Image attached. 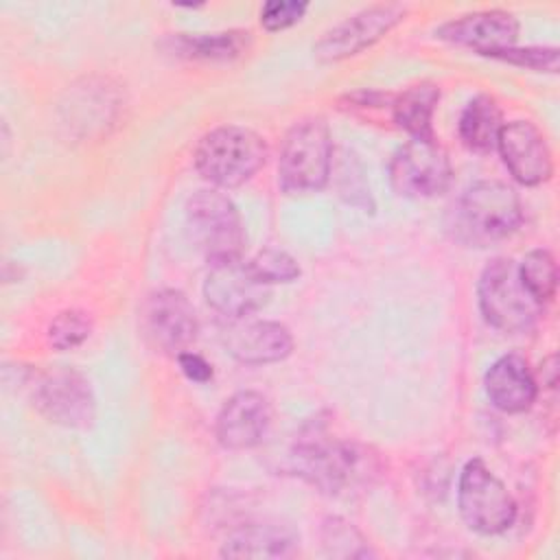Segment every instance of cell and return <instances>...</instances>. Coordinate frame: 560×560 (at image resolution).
I'll list each match as a JSON object with an SVG mask.
<instances>
[{
  "mask_svg": "<svg viewBox=\"0 0 560 560\" xmlns=\"http://www.w3.org/2000/svg\"><path fill=\"white\" fill-rule=\"evenodd\" d=\"M300 547V534L280 521H258L234 529L223 542L225 558H289Z\"/></svg>",
  "mask_w": 560,
  "mask_h": 560,
  "instance_id": "17",
  "label": "cell"
},
{
  "mask_svg": "<svg viewBox=\"0 0 560 560\" xmlns=\"http://www.w3.org/2000/svg\"><path fill=\"white\" fill-rule=\"evenodd\" d=\"M490 402L505 413H521L536 398V381L527 361L521 354H503L497 359L483 378Z\"/></svg>",
  "mask_w": 560,
  "mask_h": 560,
  "instance_id": "18",
  "label": "cell"
},
{
  "mask_svg": "<svg viewBox=\"0 0 560 560\" xmlns=\"http://www.w3.org/2000/svg\"><path fill=\"white\" fill-rule=\"evenodd\" d=\"M186 228L190 241L210 262L241 258L245 230L236 206L217 190H197L186 203Z\"/></svg>",
  "mask_w": 560,
  "mask_h": 560,
  "instance_id": "6",
  "label": "cell"
},
{
  "mask_svg": "<svg viewBox=\"0 0 560 560\" xmlns=\"http://www.w3.org/2000/svg\"><path fill=\"white\" fill-rule=\"evenodd\" d=\"M267 160L265 140L245 127L223 125L206 133L195 151L199 175L221 188H236L252 179Z\"/></svg>",
  "mask_w": 560,
  "mask_h": 560,
  "instance_id": "3",
  "label": "cell"
},
{
  "mask_svg": "<svg viewBox=\"0 0 560 560\" xmlns=\"http://www.w3.org/2000/svg\"><path fill=\"white\" fill-rule=\"evenodd\" d=\"M457 503L466 525L479 534H501L516 516V503L503 481L481 462L470 459L457 488Z\"/></svg>",
  "mask_w": 560,
  "mask_h": 560,
  "instance_id": "8",
  "label": "cell"
},
{
  "mask_svg": "<svg viewBox=\"0 0 560 560\" xmlns=\"http://www.w3.org/2000/svg\"><path fill=\"white\" fill-rule=\"evenodd\" d=\"M497 147L516 182L538 186L553 173L551 151L540 129L529 120H512L501 127Z\"/></svg>",
  "mask_w": 560,
  "mask_h": 560,
  "instance_id": "13",
  "label": "cell"
},
{
  "mask_svg": "<svg viewBox=\"0 0 560 560\" xmlns=\"http://www.w3.org/2000/svg\"><path fill=\"white\" fill-rule=\"evenodd\" d=\"M221 337L228 352L236 361L249 365L282 361L293 348V337L289 328L278 322L238 317L223 328Z\"/></svg>",
  "mask_w": 560,
  "mask_h": 560,
  "instance_id": "14",
  "label": "cell"
},
{
  "mask_svg": "<svg viewBox=\"0 0 560 560\" xmlns=\"http://www.w3.org/2000/svg\"><path fill=\"white\" fill-rule=\"evenodd\" d=\"M453 177L444 147L431 138H411L389 162L392 188L402 197L424 199L442 195Z\"/></svg>",
  "mask_w": 560,
  "mask_h": 560,
  "instance_id": "9",
  "label": "cell"
},
{
  "mask_svg": "<svg viewBox=\"0 0 560 560\" xmlns=\"http://www.w3.org/2000/svg\"><path fill=\"white\" fill-rule=\"evenodd\" d=\"M332 168V140L328 125L322 118L295 122L284 136L278 179L287 192L322 190Z\"/></svg>",
  "mask_w": 560,
  "mask_h": 560,
  "instance_id": "5",
  "label": "cell"
},
{
  "mask_svg": "<svg viewBox=\"0 0 560 560\" xmlns=\"http://www.w3.org/2000/svg\"><path fill=\"white\" fill-rule=\"evenodd\" d=\"M249 267L269 287L276 284V282H291L300 276L298 260L291 254H287L282 249H273V247H267V249L258 252L249 260Z\"/></svg>",
  "mask_w": 560,
  "mask_h": 560,
  "instance_id": "25",
  "label": "cell"
},
{
  "mask_svg": "<svg viewBox=\"0 0 560 560\" xmlns=\"http://www.w3.org/2000/svg\"><path fill=\"white\" fill-rule=\"evenodd\" d=\"M518 273L527 291L542 304L553 298L558 284V267L547 249L529 252L518 265Z\"/></svg>",
  "mask_w": 560,
  "mask_h": 560,
  "instance_id": "22",
  "label": "cell"
},
{
  "mask_svg": "<svg viewBox=\"0 0 560 560\" xmlns=\"http://www.w3.org/2000/svg\"><path fill=\"white\" fill-rule=\"evenodd\" d=\"M177 361H179L182 372H184L190 381H195V383H206V381L212 378V365H210L203 357H199V354H195V352H182V354H177Z\"/></svg>",
  "mask_w": 560,
  "mask_h": 560,
  "instance_id": "28",
  "label": "cell"
},
{
  "mask_svg": "<svg viewBox=\"0 0 560 560\" xmlns=\"http://www.w3.org/2000/svg\"><path fill=\"white\" fill-rule=\"evenodd\" d=\"M92 332V317L85 311H63L48 326V341L57 350H72L81 346Z\"/></svg>",
  "mask_w": 560,
  "mask_h": 560,
  "instance_id": "24",
  "label": "cell"
},
{
  "mask_svg": "<svg viewBox=\"0 0 560 560\" xmlns=\"http://www.w3.org/2000/svg\"><path fill=\"white\" fill-rule=\"evenodd\" d=\"M269 424V400L252 389L236 392L217 416V440L230 451H245L262 442Z\"/></svg>",
  "mask_w": 560,
  "mask_h": 560,
  "instance_id": "15",
  "label": "cell"
},
{
  "mask_svg": "<svg viewBox=\"0 0 560 560\" xmlns=\"http://www.w3.org/2000/svg\"><path fill=\"white\" fill-rule=\"evenodd\" d=\"M435 35L457 46L472 48L481 55H494L510 48L518 37V22L501 9L477 11L442 24Z\"/></svg>",
  "mask_w": 560,
  "mask_h": 560,
  "instance_id": "16",
  "label": "cell"
},
{
  "mask_svg": "<svg viewBox=\"0 0 560 560\" xmlns=\"http://www.w3.org/2000/svg\"><path fill=\"white\" fill-rule=\"evenodd\" d=\"M501 127V109L497 101L488 94H477L462 112L459 138L468 149L488 153L497 147Z\"/></svg>",
  "mask_w": 560,
  "mask_h": 560,
  "instance_id": "20",
  "label": "cell"
},
{
  "mask_svg": "<svg viewBox=\"0 0 560 560\" xmlns=\"http://www.w3.org/2000/svg\"><path fill=\"white\" fill-rule=\"evenodd\" d=\"M523 219L521 199L503 182L472 184L453 208V234L468 245H490L510 236Z\"/></svg>",
  "mask_w": 560,
  "mask_h": 560,
  "instance_id": "2",
  "label": "cell"
},
{
  "mask_svg": "<svg viewBox=\"0 0 560 560\" xmlns=\"http://www.w3.org/2000/svg\"><path fill=\"white\" fill-rule=\"evenodd\" d=\"M308 4L306 2H267L260 9V24L267 31H284L289 26H293L295 22L302 20V15L306 13Z\"/></svg>",
  "mask_w": 560,
  "mask_h": 560,
  "instance_id": "27",
  "label": "cell"
},
{
  "mask_svg": "<svg viewBox=\"0 0 560 560\" xmlns=\"http://www.w3.org/2000/svg\"><path fill=\"white\" fill-rule=\"evenodd\" d=\"M293 470L330 497H350L376 483L383 475L378 453L365 444L335 440L322 418L308 420L291 451Z\"/></svg>",
  "mask_w": 560,
  "mask_h": 560,
  "instance_id": "1",
  "label": "cell"
},
{
  "mask_svg": "<svg viewBox=\"0 0 560 560\" xmlns=\"http://www.w3.org/2000/svg\"><path fill=\"white\" fill-rule=\"evenodd\" d=\"M140 330L151 348L182 354L199 330L195 306L177 289L153 291L140 308Z\"/></svg>",
  "mask_w": 560,
  "mask_h": 560,
  "instance_id": "10",
  "label": "cell"
},
{
  "mask_svg": "<svg viewBox=\"0 0 560 560\" xmlns=\"http://www.w3.org/2000/svg\"><path fill=\"white\" fill-rule=\"evenodd\" d=\"M269 293L271 287L254 273L249 262L241 258L210 262L203 295L217 313L230 319L247 317L267 304Z\"/></svg>",
  "mask_w": 560,
  "mask_h": 560,
  "instance_id": "11",
  "label": "cell"
},
{
  "mask_svg": "<svg viewBox=\"0 0 560 560\" xmlns=\"http://www.w3.org/2000/svg\"><path fill=\"white\" fill-rule=\"evenodd\" d=\"M322 545L328 556L335 558H368L374 556L365 538L359 534V529L352 527V523L332 516L324 521L322 525Z\"/></svg>",
  "mask_w": 560,
  "mask_h": 560,
  "instance_id": "23",
  "label": "cell"
},
{
  "mask_svg": "<svg viewBox=\"0 0 560 560\" xmlns=\"http://www.w3.org/2000/svg\"><path fill=\"white\" fill-rule=\"evenodd\" d=\"M477 295L483 319L501 332H529L542 313V304L527 291L512 258H494L483 269Z\"/></svg>",
  "mask_w": 560,
  "mask_h": 560,
  "instance_id": "4",
  "label": "cell"
},
{
  "mask_svg": "<svg viewBox=\"0 0 560 560\" xmlns=\"http://www.w3.org/2000/svg\"><path fill=\"white\" fill-rule=\"evenodd\" d=\"M252 46V35L247 31H223V33H197V35H175L171 37V48L190 59L230 61L247 52Z\"/></svg>",
  "mask_w": 560,
  "mask_h": 560,
  "instance_id": "19",
  "label": "cell"
},
{
  "mask_svg": "<svg viewBox=\"0 0 560 560\" xmlns=\"http://www.w3.org/2000/svg\"><path fill=\"white\" fill-rule=\"evenodd\" d=\"M405 13L407 9L394 2L365 7L326 31L313 46V52L322 61H339L357 55L389 33L405 18Z\"/></svg>",
  "mask_w": 560,
  "mask_h": 560,
  "instance_id": "12",
  "label": "cell"
},
{
  "mask_svg": "<svg viewBox=\"0 0 560 560\" xmlns=\"http://www.w3.org/2000/svg\"><path fill=\"white\" fill-rule=\"evenodd\" d=\"M490 57H497L508 63H516L529 70H545V72H556L558 70V48H542V46H532V48H505L499 50Z\"/></svg>",
  "mask_w": 560,
  "mask_h": 560,
  "instance_id": "26",
  "label": "cell"
},
{
  "mask_svg": "<svg viewBox=\"0 0 560 560\" xmlns=\"http://www.w3.org/2000/svg\"><path fill=\"white\" fill-rule=\"evenodd\" d=\"M31 396L42 416L68 429H85L94 422L96 400L90 381L66 365L46 368L31 378Z\"/></svg>",
  "mask_w": 560,
  "mask_h": 560,
  "instance_id": "7",
  "label": "cell"
},
{
  "mask_svg": "<svg viewBox=\"0 0 560 560\" xmlns=\"http://www.w3.org/2000/svg\"><path fill=\"white\" fill-rule=\"evenodd\" d=\"M438 101L440 88L435 83H416L394 98V120L413 138H431V116Z\"/></svg>",
  "mask_w": 560,
  "mask_h": 560,
  "instance_id": "21",
  "label": "cell"
}]
</instances>
